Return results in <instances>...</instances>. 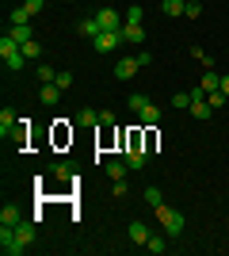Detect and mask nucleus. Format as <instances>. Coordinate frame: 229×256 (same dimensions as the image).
<instances>
[{"instance_id":"obj_1","label":"nucleus","mask_w":229,"mask_h":256,"mask_svg":"<svg viewBox=\"0 0 229 256\" xmlns=\"http://www.w3.org/2000/svg\"><path fill=\"white\" fill-rule=\"evenodd\" d=\"M153 214H157V222H161V230L168 237H180V234H184V214L176 210V206L161 203V206H153Z\"/></svg>"},{"instance_id":"obj_2","label":"nucleus","mask_w":229,"mask_h":256,"mask_svg":"<svg viewBox=\"0 0 229 256\" xmlns=\"http://www.w3.org/2000/svg\"><path fill=\"white\" fill-rule=\"evenodd\" d=\"M0 58H4V65H8L11 73H19L23 65H27V58H23V46L11 38V34H4L0 38Z\"/></svg>"},{"instance_id":"obj_3","label":"nucleus","mask_w":229,"mask_h":256,"mask_svg":"<svg viewBox=\"0 0 229 256\" xmlns=\"http://www.w3.org/2000/svg\"><path fill=\"white\" fill-rule=\"evenodd\" d=\"M122 46V34L119 31H99L96 38H92V50L96 54H115Z\"/></svg>"},{"instance_id":"obj_4","label":"nucleus","mask_w":229,"mask_h":256,"mask_svg":"<svg viewBox=\"0 0 229 256\" xmlns=\"http://www.w3.org/2000/svg\"><path fill=\"white\" fill-rule=\"evenodd\" d=\"M15 241H19V256L34 245V218H23V222L15 226Z\"/></svg>"},{"instance_id":"obj_5","label":"nucleus","mask_w":229,"mask_h":256,"mask_svg":"<svg viewBox=\"0 0 229 256\" xmlns=\"http://www.w3.org/2000/svg\"><path fill=\"white\" fill-rule=\"evenodd\" d=\"M96 23H99V31H119L126 20H122L115 8H99V12H96Z\"/></svg>"},{"instance_id":"obj_6","label":"nucleus","mask_w":229,"mask_h":256,"mask_svg":"<svg viewBox=\"0 0 229 256\" xmlns=\"http://www.w3.org/2000/svg\"><path fill=\"white\" fill-rule=\"evenodd\" d=\"M138 69H142L138 58H119V62H115V80H134Z\"/></svg>"},{"instance_id":"obj_7","label":"nucleus","mask_w":229,"mask_h":256,"mask_svg":"<svg viewBox=\"0 0 229 256\" xmlns=\"http://www.w3.org/2000/svg\"><path fill=\"white\" fill-rule=\"evenodd\" d=\"M119 34H122V42H130V46H142L145 42V27H142V23H122Z\"/></svg>"},{"instance_id":"obj_8","label":"nucleus","mask_w":229,"mask_h":256,"mask_svg":"<svg viewBox=\"0 0 229 256\" xmlns=\"http://www.w3.org/2000/svg\"><path fill=\"white\" fill-rule=\"evenodd\" d=\"M15 126H19V115H15L11 107H4V111H0V138L8 142V134H11Z\"/></svg>"},{"instance_id":"obj_9","label":"nucleus","mask_w":229,"mask_h":256,"mask_svg":"<svg viewBox=\"0 0 229 256\" xmlns=\"http://www.w3.org/2000/svg\"><path fill=\"white\" fill-rule=\"evenodd\" d=\"M122 160L130 164V172H138V168H145V160H149V153H145V150H122Z\"/></svg>"},{"instance_id":"obj_10","label":"nucleus","mask_w":229,"mask_h":256,"mask_svg":"<svg viewBox=\"0 0 229 256\" xmlns=\"http://www.w3.org/2000/svg\"><path fill=\"white\" fill-rule=\"evenodd\" d=\"M76 34L92 42V38H96V34H99V23H96V16H88V20H80V23H76Z\"/></svg>"},{"instance_id":"obj_11","label":"nucleus","mask_w":229,"mask_h":256,"mask_svg":"<svg viewBox=\"0 0 229 256\" xmlns=\"http://www.w3.org/2000/svg\"><path fill=\"white\" fill-rule=\"evenodd\" d=\"M138 118H142V126H157V122H161V107H157V104H145L142 111H138Z\"/></svg>"},{"instance_id":"obj_12","label":"nucleus","mask_w":229,"mask_h":256,"mask_svg":"<svg viewBox=\"0 0 229 256\" xmlns=\"http://www.w3.org/2000/svg\"><path fill=\"white\" fill-rule=\"evenodd\" d=\"M199 88H203V92H218L222 88V73H214V69H207V73H203V80H199Z\"/></svg>"},{"instance_id":"obj_13","label":"nucleus","mask_w":229,"mask_h":256,"mask_svg":"<svg viewBox=\"0 0 229 256\" xmlns=\"http://www.w3.org/2000/svg\"><path fill=\"white\" fill-rule=\"evenodd\" d=\"M38 100H42L46 107H54L57 100H61V88H57L54 80H50V84H42V88H38Z\"/></svg>"},{"instance_id":"obj_14","label":"nucleus","mask_w":229,"mask_h":256,"mask_svg":"<svg viewBox=\"0 0 229 256\" xmlns=\"http://www.w3.org/2000/svg\"><path fill=\"white\" fill-rule=\"evenodd\" d=\"M23 222V210L19 206H11V203H4V210H0V226H19Z\"/></svg>"},{"instance_id":"obj_15","label":"nucleus","mask_w":229,"mask_h":256,"mask_svg":"<svg viewBox=\"0 0 229 256\" xmlns=\"http://www.w3.org/2000/svg\"><path fill=\"white\" fill-rule=\"evenodd\" d=\"M187 8V0H161V12L168 16V20H176V16H184Z\"/></svg>"},{"instance_id":"obj_16","label":"nucleus","mask_w":229,"mask_h":256,"mask_svg":"<svg viewBox=\"0 0 229 256\" xmlns=\"http://www.w3.org/2000/svg\"><path fill=\"white\" fill-rule=\"evenodd\" d=\"M126 168H130V164H126V160H107V176H111V184L115 180H126Z\"/></svg>"},{"instance_id":"obj_17","label":"nucleus","mask_w":229,"mask_h":256,"mask_svg":"<svg viewBox=\"0 0 229 256\" xmlns=\"http://www.w3.org/2000/svg\"><path fill=\"white\" fill-rule=\"evenodd\" d=\"M191 115H195L199 122H207V118L214 115V107H210V100H195V104H191Z\"/></svg>"},{"instance_id":"obj_18","label":"nucleus","mask_w":229,"mask_h":256,"mask_svg":"<svg viewBox=\"0 0 229 256\" xmlns=\"http://www.w3.org/2000/svg\"><path fill=\"white\" fill-rule=\"evenodd\" d=\"M130 241L134 245H145V241H149V226L145 222H130Z\"/></svg>"},{"instance_id":"obj_19","label":"nucleus","mask_w":229,"mask_h":256,"mask_svg":"<svg viewBox=\"0 0 229 256\" xmlns=\"http://www.w3.org/2000/svg\"><path fill=\"white\" fill-rule=\"evenodd\" d=\"M8 20H11V27H27V23H31V12L19 4V8H11V12H8Z\"/></svg>"},{"instance_id":"obj_20","label":"nucleus","mask_w":229,"mask_h":256,"mask_svg":"<svg viewBox=\"0 0 229 256\" xmlns=\"http://www.w3.org/2000/svg\"><path fill=\"white\" fill-rule=\"evenodd\" d=\"M8 34H11V38H15V42L23 46V42H31V38H34V27H31V23H27V27H11Z\"/></svg>"},{"instance_id":"obj_21","label":"nucleus","mask_w":229,"mask_h":256,"mask_svg":"<svg viewBox=\"0 0 229 256\" xmlns=\"http://www.w3.org/2000/svg\"><path fill=\"white\" fill-rule=\"evenodd\" d=\"M76 122H80V126H96L99 115L92 111V107H80V111H76Z\"/></svg>"},{"instance_id":"obj_22","label":"nucleus","mask_w":229,"mask_h":256,"mask_svg":"<svg viewBox=\"0 0 229 256\" xmlns=\"http://www.w3.org/2000/svg\"><path fill=\"white\" fill-rule=\"evenodd\" d=\"M23 58H27V62H38V58H42V42H23Z\"/></svg>"},{"instance_id":"obj_23","label":"nucleus","mask_w":229,"mask_h":256,"mask_svg":"<svg viewBox=\"0 0 229 256\" xmlns=\"http://www.w3.org/2000/svg\"><path fill=\"white\" fill-rule=\"evenodd\" d=\"M191 58H195V62L203 65V69H210V65H214V58H210V54L203 50V46H191Z\"/></svg>"},{"instance_id":"obj_24","label":"nucleus","mask_w":229,"mask_h":256,"mask_svg":"<svg viewBox=\"0 0 229 256\" xmlns=\"http://www.w3.org/2000/svg\"><path fill=\"white\" fill-rule=\"evenodd\" d=\"M54 180H76V172H73V164H54Z\"/></svg>"},{"instance_id":"obj_25","label":"nucleus","mask_w":229,"mask_h":256,"mask_svg":"<svg viewBox=\"0 0 229 256\" xmlns=\"http://www.w3.org/2000/svg\"><path fill=\"white\" fill-rule=\"evenodd\" d=\"M126 104H130V111H142V107L149 104V96H145V92H130V96H126Z\"/></svg>"},{"instance_id":"obj_26","label":"nucleus","mask_w":229,"mask_h":256,"mask_svg":"<svg viewBox=\"0 0 229 256\" xmlns=\"http://www.w3.org/2000/svg\"><path fill=\"white\" fill-rule=\"evenodd\" d=\"M145 248L161 256V252H164V248H168V245H164V237H161V234H149V241H145Z\"/></svg>"},{"instance_id":"obj_27","label":"nucleus","mask_w":229,"mask_h":256,"mask_svg":"<svg viewBox=\"0 0 229 256\" xmlns=\"http://www.w3.org/2000/svg\"><path fill=\"white\" fill-rule=\"evenodd\" d=\"M54 84L61 88V92H69V88H73V73H69V69H61V73L54 76Z\"/></svg>"},{"instance_id":"obj_28","label":"nucleus","mask_w":229,"mask_h":256,"mask_svg":"<svg viewBox=\"0 0 229 256\" xmlns=\"http://www.w3.org/2000/svg\"><path fill=\"white\" fill-rule=\"evenodd\" d=\"M172 107L187 111V107H191V92H176V96H172Z\"/></svg>"},{"instance_id":"obj_29","label":"nucleus","mask_w":229,"mask_h":256,"mask_svg":"<svg viewBox=\"0 0 229 256\" xmlns=\"http://www.w3.org/2000/svg\"><path fill=\"white\" fill-rule=\"evenodd\" d=\"M207 100H210V107H214V111H222V107H226V100H229V96H226V92H222V88H218V92H210Z\"/></svg>"},{"instance_id":"obj_30","label":"nucleus","mask_w":229,"mask_h":256,"mask_svg":"<svg viewBox=\"0 0 229 256\" xmlns=\"http://www.w3.org/2000/svg\"><path fill=\"white\" fill-rule=\"evenodd\" d=\"M184 16H187V20H199V16H203V4H199V0H187Z\"/></svg>"},{"instance_id":"obj_31","label":"nucleus","mask_w":229,"mask_h":256,"mask_svg":"<svg viewBox=\"0 0 229 256\" xmlns=\"http://www.w3.org/2000/svg\"><path fill=\"white\" fill-rule=\"evenodd\" d=\"M145 203L149 206H161L164 199H161V188H145Z\"/></svg>"},{"instance_id":"obj_32","label":"nucleus","mask_w":229,"mask_h":256,"mask_svg":"<svg viewBox=\"0 0 229 256\" xmlns=\"http://www.w3.org/2000/svg\"><path fill=\"white\" fill-rule=\"evenodd\" d=\"M54 69H50V65H46V62H38V80H42V84H50V80H54Z\"/></svg>"},{"instance_id":"obj_33","label":"nucleus","mask_w":229,"mask_h":256,"mask_svg":"<svg viewBox=\"0 0 229 256\" xmlns=\"http://www.w3.org/2000/svg\"><path fill=\"white\" fill-rule=\"evenodd\" d=\"M142 16H145V12L138 8V4H130V8H126V16H122V20H126V23H142Z\"/></svg>"},{"instance_id":"obj_34","label":"nucleus","mask_w":229,"mask_h":256,"mask_svg":"<svg viewBox=\"0 0 229 256\" xmlns=\"http://www.w3.org/2000/svg\"><path fill=\"white\" fill-rule=\"evenodd\" d=\"M42 4H46V0H23V8L31 12V16H38V12H42Z\"/></svg>"},{"instance_id":"obj_35","label":"nucleus","mask_w":229,"mask_h":256,"mask_svg":"<svg viewBox=\"0 0 229 256\" xmlns=\"http://www.w3.org/2000/svg\"><path fill=\"white\" fill-rule=\"evenodd\" d=\"M134 58H138V62H142V69H145V65H153V54H149V50H142V54H134Z\"/></svg>"},{"instance_id":"obj_36","label":"nucleus","mask_w":229,"mask_h":256,"mask_svg":"<svg viewBox=\"0 0 229 256\" xmlns=\"http://www.w3.org/2000/svg\"><path fill=\"white\" fill-rule=\"evenodd\" d=\"M222 92H226V96H229V73L222 76Z\"/></svg>"}]
</instances>
